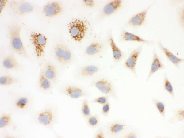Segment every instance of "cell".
<instances>
[{
    "label": "cell",
    "mask_w": 184,
    "mask_h": 138,
    "mask_svg": "<svg viewBox=\"0 0 184 138\" xmlns=\"http://www.w3.org/2000/svg\"><path fill=\"white\" fill-rule=\"evenodd\" d=\"M100 67L95 64H88L81 66L75 69L72 75L76 80L84 81L91 80L101 74Z\"/></svg>",
    "instance_id": "7"
},
{
    "label": "cell",
    "mask_w": 184,
    "mask_h": 138,
    "mask_svg": "<svg viewBox=\"0 0 184 138\" xmlns=\"http://www.w3.org/2000/svg\"><path fill=\"white\" fill-rule=\"evenodd\" d=\"M157 44L159 49L164 54L167 59L172 63L178 70L180 71V66L181 63L184 62V58H180L177 56L169 49L163 45L161 40H158Z\"/></svg>",
    "instance_id": "17"
},
{
    "label": "cell",
    "mask_w": 184,
    "mask_h": 138,
    "mask_svg": "<svg viewBox=\"0 0 184 138\" xmlns=\"http://www.w3.org/2000/svg\"><path fill=\"white\" fill-rule=\"evenodd\" d=\"M2 65L3 68L7 71L22 72L25 70L24 67L17 61L13 52L10 53L3 57Z\"/></svg>",
    "instance_id": "12"
},
{
    "label": "cell",
    "mask_w": 184,
    "mask_h": 138,
    "mask_svg": "<svg viewBox=\"0 0 184 138\" xmlns=\"http://www.w3.org/2000/svg\"><path fill=\"white\" fill-rule=\"evenodd\" d=\"M81 113L85 120L92 115L87 98H84L82 101Z\"/></svg>",
    "instance_id": "31"
},
{
    "label": "cell",
    "mask_w": 184,
    "mask_h": 138,
    "mask_svg": "<svg viewBox=\"0 0 184 138\" xmlns=\"http://www.w3.org/2000/svg\"><path fill=\"white\" fill-rule=\"evenodd\" d=\"M57 90L61 95L72 99L90 96L89 91L85 87L70 81H64L59 84Z\"/></svg>",
    "instance_id": "5"
},
{
    "label": "cell",
    "mask_w": 184,
    "mask_h": 138,
    "mask_svg": "<svg viewBox=\"0 0 184 138\" xmlns=\"http://www.w3.org/2000/svg\"><path fill=\"white\" fill-rule=\"evenodd\" d=\"M22 27L19 24L13 23L7 26L8 37L9 47L13 53L26 58L29 56L21 39V33Z\"/></svg>",
    "instance_id": "3"
},
{
    "label": "cell",
    "mask_w": 184,
    "mask_h": 138,
    "mask_svg": "<svg viewBox=\"0 0 184 138\" xmlns=\"http://www.w3.org/2000/svg\"><path fill=\"white\" fill-rule=\"evenodd\" d=\"M13 114L9 112L6 113L1 111L0 113V128H10L14 131H17L19 127L14 121L12 118Z\"/></svg>",
    "instance_id": "20"
},
{
    "label": "cell",
    "mask_w": 184,
    "mask_h": 138,
    "mask_svg": "<svg viewBox=\"0 0 184 138\" xmlns=\"http://www.w3.org/2000/svg\"><path fill=\"white\" fill-rule=\"evenodd\" d=\"M120 40L122 42H136L148 46L153 45L155 43L154 40L144 39L137 35L125 30L122 31L120 37Z\"/></svg>",
    "instance_id": "16"
},
{
    "label": "cell",
    "mask_w": 184,
    "mask_h": 138,
    "mask_svg": "<svg viewBox=\"0 0 184 138\" xmlns=\"http://www.w3.org/2000/svg\"><path fill=\"white\" fill-rule=\"evenodd\" d=\"M63 11L62 5L57 1L48 2L43 7L42 13L46 17H52L62 13Z\"/></svg>",
    "instance_id": "14"
},
{
    "label": "cell",
    "mask_w": 184,
    "mask_h": 138,
    "mask_svg": "<svg viewBox=\"0 0 184 138\" xmlns=\"http://www.w3.org/2000/svg\"><path fill=\"white\" fill-rule=\"evenodd\" d=\"M21 79L18 77L8 74L0 76V86L7 87L12 85L19 84L22 82Z\"/></svg>",
    "instance_id": "24"
},
{
    "label": "cell",
    "mask_w": 184,
    "mask_h": 138,
    "mask_svg": "<svg viewBox=\"0 0 184 138\" xmlns=\"http://www.w3.org/2000/svg\"><path fill=\"white\" fill-rule=\"evenodd\" d=\"M123 1L120 0H114L110 1L105 4L102 10L104 16L110 15L115 13L121 7Z\"/></svg>",
    "instance_id": "23"
},
{
    "label": "cell",
    "mask_w": 184,
    "mask_h": 138,
    "mask_svg": "<svg viewBox=\"0 0 184 138\" xmlns=\"http://www.w3.org/2000/svg\"><path fill=\"white\" fill-rule=\"evenodd\" d=\"M110 109V104L109 101L103 105L101 111V115L104 117H108Z\"/></svg>",
    "instance_id": "36"
},
{
    "label": "cell",
    "mask_w": 184,
    "mask_h": 138,
    "mask_svg": "<svg viewBox=\"0 0 184 138\" xmlns=\"http://www.w3.org/2000/svg\"><path fill=\"white\" fill-rule=\"evenodd\" d=\"M172 115L167 120V122L172 124L183 121H184V107L183 106L171 108Z\"/></svg>",
    "instance_id": "25"
},
{
    "label": "cell",
    "mask_w": 184,
    "mask_h": 138,
    "mask_svg": "<svg viewBox=\"0 0 184 138\" xmlns=\"http://www.w3.org/2000/svg\"><path fill=\"white\" fill-rule=\"evenodd\" d=\"M8 4L10 10L13 14L17 16L32 13L35 10L33 4L25 1L11 0Z\"/></svg>",
    "instance_id": "10"
},
{
    "label": "cell",
    "mask_w": 184,
    "mask_h": 138,
    "mask_svg": "<svg viewBox=\"0 0 184 138\" xmlns=\"http://www.w3.org/2000/svg\"><path fill=\"white\" fill-rule=\"evenodd\" d=\"M141 130L137 127L129 125L126 130L120 136L121 138H138L141 137Z\"/></svg>",
    "instance_id": "26"
},
{
    "label": "cell",
    "mask_w": 184,
    "mask_h": 138,
    "mask_svg": "<svg viewBox=\"0 0 184 138\" xmlns=\"http://www.w3.org/2000/svg\"><path fill=\"white\" fill-rule=\"evenodd\" d=\"M38 90L44 93H50L54 86L51 81L45 76L40 69L37 82Z\"/></svg>",
    "instance_id": "19"
},
{
    "label": "cell",
    "mask_w": 184,
    "mask_h": 138,
    "mask_svg": "<svg viewBox=\"0 0 184 138\" xmlns=\"http://www.w3.org/2000/svg\"><path fill=\"white\" fill-rule=\"evenodd\" d=\"M32 122L53 132L56 138H63L54 129V126L60 122L59 109L57 105L48 102L41 108L35 109L31 115Z\"/></svg>",
    "instance_id": "1"
},
{
    "label": "cell",
    "mask_w": 184,
    "mask_h": 138,
    "mask_svg": "<svg viewBox=\"0 0 184 138\" xmlns=\"http://www.w3.org/2000/svg\"><path fill=\"white\" fill-rule=\"evenodd\" d=\"M30 39L34 47L36 57L40 58L45 53L48 38L42 34L33 31L30 34Z\"/></svg>",
    "instance_id": "11"
},
{
    "label": "cell",
    "mask_w": 184,
    "mask_h": 138,
    "mask_svg": "<svg viewBox=\"0 0 184 138\" xmlns=\"http://www.w3.org/2000/svg\"><path fill=\"white\" fill-rule=\"evenodd\" d=\"M7 94L10 100L9 112L13 114L30 115L35 110L34 97L30 93L9 90Z\"/></svg>",
    "instance_id": "2"
},
{
    "label": "cell",
    "mask_w": 184,
    "mask_h": 138,
    "mask_svg": "<svg viewBox=\"0 0 184 138\" xmlns=\"http://www.w3.org/2000/svg\"><path fill=\"white\" fill-rule=\"evenodd\" d=\"M108 42L111 50L114 61L116 63L120 62L124 57L125 54L116 44L111 34L108 36Z\"/></svg>",
    "instance_id": "22"
},
{
    "label": "cell",
    "mask_w": 184,
    "mask_h": 138,
    "mask_svg": "<svg viewBox=\"0 0 184 138\" xmlns=\"http://www.w3.org/2000/svg\"><path fill=\"white\" fill-rule=\"evenodd\" d=\"M45 76L55 86L58 84L60 77V73L57 67L50 61L47 62L41 69Z\"/></svg>",
    "instance_id": "13"
},
{
    "label": "cell",
    "mask_w": 184,
    "mask_h": 138,
    "mask_svg": "<svg viewBox=\"0 0 184 138\" xmlns=\"http://www.w3.org/2000/svg\"><path fill=\"white\" fill-rule=\"evenodd\" d=\"M93 138H106L103 124H100L93 135Z\"/></svg>",
    "instance_id": "34"
},
{
    "label": "cell",
    "mask_w": 184,
    "mask_h": 138,
    "mask_svg": "<svg viewBox=\"0 0 184 138\" xmlns=\"http://www.w3.org/2000/svg\"><path fill=\"white\" fill-rule=\"evenodd\" d=\"M128 125L123 119L113 120L103 124L106 138H120Z\"/></svg>",
    "instance_id": "6"
},
{
    "label": "cell",
    "mask_w": 184,
    "mask_h": 138,
    "mask_svg": "<svg viewBox=\"0 0 184 138\" xmlns=\"http://www.w3.org/2000/svg\"><path fill=\"white\" fill-rule=\"evenodd\" d=\"M149 7L145 10L135 14L128 21L127 25L130 27L137 28L142 26L145 23Z\"/></svg>",
    "instance_id": "21"
},
{
    "label": "cell",
    "mask_w": 184,
    "mask_h": 138,
    "mask_svg": "<svg viewBox=\"0 0 184 138\" xmlns=\"http://www.w3.org/2000/svg\"><path fill=\"white\" fill-rule=\"evenodd\" d=\"M143 46L139 45L131 49L128 56L123 64V66L129 71L135 78L138 77L136 71L137 61L143 50Z\"/></svg>",
    "instance_id": "9"
},
{
    "label": "cell",
    "mask_w": 184,
    "mask_h": 138,
    "mask_svg": "<svg viewBox=\"0 0 184 138\" xmlns=\"http://www.w3.org/2000/svg\"><path fill=\"white\" fill-rule=\"evenodd\" d=\"M90 84L101 93L112 98L116 102H119L116 86L112 80L106 75L102 74L98 75L90 80Z\"/></svg>",
    "instance_id": "4"
},
{
    "label": "cell",
    "mask_w": 184,
    "mask_h": 138,
    "mask_svg": "<svg viewBox=\"0 0 184 138\" xmlns=\"http://www.w3.org/2000/svg\"><path fill=\"white\" fill-rule=\"evenodd\" d=\"M151 101L163 119H165L166 110L165 102L156 98H152Z\"/></svg>",
    "instance_id": "29"
},
{
    "label": "cell",
    "mask_w": 184,
    "mask_h": 138,
    "mask_svg": "<svg viewBox=\"0 0 184 138\" xmlns=\"http://www.w3.org/2000/svg\"><path fill=\"white\" fill-rule=\"evenodd\" d=\"M73 59V54L71 50L68 46L65 45L61 65L65 66L69 64L72 61Z\"/></svg>",
    "instance_id": "32"
},
{
    "label": "cell",
    "mask_w": 184,
    "mask_h": 138,
    "mask_svg": "<svg viewBox=\"0 0 184 138\" xmlns=\"http://www.w3.org/2000/svg\"><path fill=\"white\" fill-rule=\"evenodd\" d=\"M69 33L72 39L80 43L85 38L88 27L84 21L79 18L73 20L68 24Z\"/></svg>",
    "instance_id": "8"
},
{
    "label": "cell",
    "mask_w": 184,
    "mask_h": 138,
    "mask_svg": "<svg viewBox=\"0 0 184 138\" xmlns=\"http://www.w3.org/2000/svg\"><path fill=\"white\" fill-rule=\"evenodd\" d=\"M9 1L5 0H1L0 1V13H2L6 5L8 3Z\"/></svg>",
    "instance_id": "39"
},
{
    "label": "cell",
    "mask_w": 184,
    "mask_h": 138,
    "mask_svg": "<svg viewBox=\"0 0 184 138\" xmlns=\"http://www.w3.org/2000/svg\"><path fill=\"white\" fill-rule=\"evenodd\" d=\"M110 97L107 95L100 96L91 100L90 103L103 105L109 101Z\"/></svg>",
    "instance_id": "35"
},
{
    "label": "cell",
    "mask_w": 184,
    "mask_h": 138,
    "mask_svg": "<svg viewBox=\"0 0 184 138\" xmlns=\"http://www.w3.org/2000/svg\"><path fill=\"white\" fill-rule=\"evenodd\" d=\"M166 67L158 55L156 48H154L152 52V59L150 70L145 79V82L149 81L152 76L157 71L165 69Z\"/></svg>",
    "instance_id": "15"
},
{
    "label": "cell",
    "mask_w": 184,
    "mask_h": 138,
    "mask_svg": "<svg viewBox=\"0 0 184 138\" xmlns=\"http://www.w3.org/2000/svg\"><path fill=\"white\" fill-rule=\"evenodd\" d=\"M84 4L86 6L92 8L95 6V2L93 0H83L82 1Z\"/></svg>",
    "instance_id": "38"
},
{
    "label": "cell",
    "mask_w": 184,
    "mask_h": 138,
    "mask_svg": "<svg viewBox=\"0 0 184 138\" xmlns=\"http://www.w3.org/2000/svg\"><path fill=\"white\" fill-rule=\"evenodd\" d=\"M65 44L63 43H58L54 46L53 54L55 59L61 65Z\"/></svg>",
    "instance_id": "28"
},
{
    "label": "cell",
    "mask_w": 184,
    "mask_h": 138,
    "mask_svg": "<svg viewBox=\"0 0 184 138\" xmlns=\"http://www.w3.org/2000/svg\"><path fill=\"white\" fill-rule=\"evenodd\" d=\"M162 88L163 90L173 99L175 98L173 86L170 81L167 73L165 72L163 75Z\"/></svg>",
    "instance_id": "27"
},
{
    "label": "cell",
    "mask_w": 184,
    "mask_h": 138,
    "mask_svg": "<svg viewBox=\"0 0 184 138\" xmlns=\"http://www.w3.org/2000/svg\"><path fill=\"white\" fill-rule=\"evenodd\" d=\"M105 47V43L103 41H94L86 46L85 49L84 53L88 56H94L102 52Z\"/></svg>",
    "instance_id": "18"
},
{
    "label": "cell",
    "mask_w": 184,
    "mask_h": 138,
    "mask_svg": "<svg viewBox=\"0 0 184 138\" xmlns=\"http://www.w3.org/2000/svg\"><path fill=\"white\" fill-rule=\"evenodd\" d=\"M0 137L2 138H20L22 136L21 135L15 134L11 132L8 128L2 129L0 133Z\"/></svg>",
    "instance_id": "33"
},
{
    "label": "cell",
    "mask_w": 184,
    "mask_h": 138,
    "mask_svg": "<svg viewBox=\"0 0 184 138\" xmlns=\"http://www.w3.org/2000/svg\"><path fill=\"white\" fill-rule=\"evenodd\" d=\"M178 21L180 25L183 27L184 26V8H181L178 10Z\"/></svg>",
    "instance_id": "37"
},
{
    "label": "cell",
    "mask_w": 184,
    "mask_h": 138,
    "mask_svg": "<svg viewBox=\"0 0 184 138\" xmlns=\"http://www.w3.org/2000/svg\"><path fill=\"white\" fill-rule=\"evenodd\" d=\"M87 126L91 128H97L100 124V119L98 114L92 115L86 120Z\"/></svg>",
    "instance_id": "30"
}]
</instances>
